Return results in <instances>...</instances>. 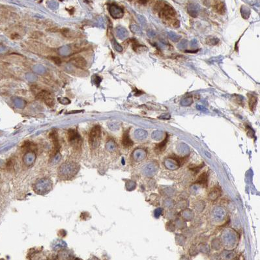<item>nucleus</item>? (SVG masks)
I'll return each mask as SVG.
<instances>
[{
    "mask_svg": "<svg viewBox=\"0 0 260 260\" xmlns=\"http://www.w3.org/2000/svg\"><path fill=\"white\" fill-rule=\"evenodd\" d=\"M160 8V16L166 20H173L176 16L175 11L168 4L161 5Z\"/></svg>",
    "mask_w": 260,
    "mask_h": 260,
    "instance_id": "20e7f679",
    "label": "nucleus"
},
{
    "mask_svg": "<svg viewBox=\"0 0 260 260\" xmlns=\"http://www.w3.org/2000/svg\"><path fill=\"white\" fill-rule=\"evenodd\" d=\"M207 44L211 46H215L217 45L219 42V39H217V37L214 36H209L206 40Z\"/></svg>",
    "mask_w": 260,
    "mask_h": 260,
    "instance_id": "412c9836",
    "label": "nucleus"
},
{
    "mask_svg": "<svg viewBox=\"0 0 260 260\" xmlns=\"http://www.w3.org/2000/svg\"><path fill=\"white\" fill-rule=\"evenodd\" d=\"M147 35L150 37H155L156 36V33L153 31H149L147 32Z\"/></svg>",
    "mask_w": 260,
    "mask_h": 260,
    "instance_id": "2f4dec72",
    "label": "nucleus"
},
{
    "mask_svg": "<svg viewBox=\"0 0 260 260\" xmlns=\"http://www.w3.org/2000/svg\"><path fill=\"white\" fill-rule=\"evenodd\" d=\"M207 174H206V172H204L201 175H200L198 180L196 182V183H199V184L205 185H207Z\"/></svg>",
    "mask_w": 260,
    "mask_h": 260,
    "instance_id": "f3484780",
    "label": "nucleus"
},
{
    "mask_svg": "<svg viewBox=\"0 0 260 260\" xmlns=\"http://www.w3.org/2000/svg\"><path fill=\"white\" fill-rule=\"evenodd\" d=\"M198 41H197L196 39H193L190 42V46H191V47H192V48L198 47Z\"/></svg>",
    "mask_w": 260,
    "mask_h": 260,
    "instance_id": "c756f323",
    "label": "nucleus"
},
{
    "mask_svg": "<svg viewBox=\"0 0 260 260\" xmlns=\"http://www.w3.org/2000/svg\"><path fill=\"white\" fill-rule=\"evenodd\" d=\"M139 19H140V22H141L142 24H144V25H145V24L146 20H145V18L144 16H139Z\"/></svg>",
    "mask_w": 260,
    "mask_h": 260,
    "instance_id": "473e14b6",
    "label": "nucleus"
},
{
    "mask_svg": "<svg viewBox=\"0 0 260 260\" xmlns=\"http://www.w3.org/2000/svg\"><path fill=\"white\" fill-rule=\"evenodd\" d=\"M166 143H167V138L165 139V140L162 143H161V144H159V145H158V148H159V149H160L161 150L163 148H165V146H166Z\"/></svg>",
    "mask_w": 260,
    "mask_h": 260,
    "instance_id": "c85d7f7f",
    "label": "nucleus"
},
{
    "mask_svg": "<svg viewBox=\"0 0 260 260\" xmlns=\"http://www.w3.org/2000/svg\"><path fill=\"white\" fill-rule=\"evenodd\" d=\"M71 62L74 67L79 68H85L87 65V61L82 57H77L72 59L71 60Z\"/></svg>",
    "mask_w": 260,
    "mask_h": 260,
    "instance_id": "9d476101",
    "label": "nucleus"
},
{
    "mask_svg": "<svg viewBox=\"0 0 260 260\" xmlns=\"http://www.w3.org/2000/svg\"><path fill=\"white\" fill-rule=\"evenodd\" d=\"M50 59H51V60H52V61H54V62L55 64H58V65H59V64H61V59H60L59 57H50Z\"/></svg>",
    "mask_w": 260,
    "mask_h": 260,
    "instance_id": "a878e982",
    "label": "nucleus"
},
{
    "mask_svg": "<svg viewBox=\"0 0 260 260\" xmlns=\"http://www.w3.org/2000/svg\"><path fill=\"white\" fill-rule=\"evenodd\" d=\"M52 189V182L49 179L42 178L37 181L34 187V191L39 194H44Z\"/></svg>",
    "mask_w": 260,
    "mask_h": 260,
    "instance_id": "7ed1b4c3",
    "label": "nucleus"
},
{
    "mask_svg": "<svg viewBox=\"0 0 260 260\" xmlns=\"http://www.w3.org/2000/svg\"><path fill=\"white\" fill-rule=\"evenodd\" d=\"M196 108L198 110L202 111V112H208V109L207 108H206L205 107H203L202 106L200 105H197L196 106Z\"/></svg>",
    "mask_w": 260,
    "mask_h": 260,
    "instance_id": "cd10ccee",
    "label": "nucleus"
},
{
    "mask_svg": "<svg viewBox=\"0 0 260 260\" xmlns=\"http://www.w3.org/2000/svg\"><path fill=\"white\" fill-rule=\"evenodd\" d=\"M200 9V6L197 3H190L187 7V11L189 15L192 17L196 18L198 15L199 11Z\"/></svg>",
    "mask_w": 260,
    "mask_h": 260,
    "instance_id": "1a4fd4ad",
    "label": "nucleus"
},
{
    "mask_svg": "<svg viewBox=\"0 0 260 260\" xmlns=\"http://www.w3.org/2000/svg\"><path fill=\"white\" fill-rule=\"evenodd\" d=\"M159 118L160 119H165V120H168L170 118V114H164L161 116H160L159 117Z\"/></svg>",
    "mask_w": 260,
    "mask_h": 260,
    "instance_id": "7c9ffc66",
    "label": "nucleus"
},
{
    "mask_svg": "<svg viewBox=\"0 0 260 260\" xmlns=\"http://www.w3.org/2000/svg\"><path fill=\"white\" fill-rule=\"evenodd\" d=\"M131 30L133 33H138V34H141L142 33V31H141L140 28L136 25H133L131 27Z\"/></svg>",
    "mask_w": 260,
    "mask_h": 260,
    "instance_id": "393cba45",
    "label": "nucleus"
},
{
    "mask_svg": "<svg viewBox=\"0 0 260 260\" xmlns=\"http://www.w3.org/2000/svg\"><path fill=\"white\" fill-rule=\"evenodd\" d=\"M68 138L69 142L74 146H80L81 138L75 129H69L68 131Z\"/></svg>",
    "mask_w": 260,
    "mask_h": 260,
    "instance_id": "423d86ee",
    "label": "nucleus"
},
{
    "mask_svg": "<svg viewBox=\"0 0 260 260\" xmlns=\"http://www.w3.org/2000/svg\"><path fill=\"white\" fill-rule=\"evenodd\" d=\"M66 243H65V242H63V241H59V242H57L56 243H55V245L54 246V249H55V250H57V249H58V248H61V247H65V246H66Z\"/></svg>",
    "mask_w": 260,
    "mask_h": 260,
    "instance_id": "b1692460",
    "label": "nucleus"
},
{
    "mask_svg": "<svg viewBox=\"0 0 260 260\" xmlns=\"http://www.w3.org/2000/svg\"><path fill=\"white\" fill-rule=\"evenodd\" d=\"M101 137V128L99 126L93 127L89 134V143L91 148H97L100 143Z\"/></svg>",
    "mask_w": 260,
    "mask_h": 260,
    "instance_id": "f03ea898",
    "label": "nucleus"
},
{
    "mask_svg": "<svg viewBox=\"0 0 260 260\" xmlns=\"http://www.w3.org/2000/svg\"><path fill=\"white\" fill-rule=\"evenodd\" d=\"M214 9L218 13L222 14L225 13V5L223 2H217L214 6Z\"/></svg>",
    "mask_w": 260,
    "mask_h": 260,
    "instance_id": "dca6fc26",
    "label": "nucleus"
},
{
    "mask_svg": "<svg viewBox=\"0 0 260 260\" xmlns=\"http://www.w3.org/2000/svg\"><path fill=\"white\" fill-rule=\"evenodd\" d=\"M75 260H81V259H79V258H76V259H75Z\"/></svg>",
    "mask_w": 260,
    "mask_h": 260,
    "instance_id": "72a5a7b5",
    "label": "nucleus"
},
{
    "mask_svg": "<svg viewBox=\"0 0 260 260\" xmlns=\"http://www.w3.org/2000/svg\"><path fill=\"white\" fill-rule=\"evenodd\" d=\"M248 98H249V106H250V109H251L252 111H254L256 107V104H257V96L256 95H254V94H248Z\"/></svg>",
    "mask_w": 260,
    "mask_h": 260,
    "instance_id": "ddd939ff",
    "label": "nucleus"
},
{
    "mask_svg": "<svg viewBox=\"0 0 260 260\" xmlns=\"http://www.w3.org/2000/svg\"><path fill=\"white\" fill-rule=\"evenodd\" d=\"M37 99L42 101L44 103L50 107H54L55 102L52 95L47 90H42L36 95Z\"/></svg>",
    "mask_w": 260,
    "mask_h": 260,
    "instance_id": "39448f33",
    "label": "nucleus"
},
{
    "mask_svg": "<svg viewBox=\"0 0 260 260\" xmlns=\"http://www.w3.org/2000/svg\"><path fill=\"white\" fill-rule=\"evenodd\" d=\"M193 102H194L193 98H192V97L189 96V97H186V98H183V99L181 101V106H185V107H187V106H190L191 104H192Z\"/></svg>",
    "mask_w": 260,
    "mask_h": 260,
    "instance_id": "6ab92c4d",
    "label": "nucleus"
},
{
    "mask_svg": "<svg viewBox=\"0 0 260 260\" xmlns=\"http://www.w3.org/2000/svg\"><path fill=\"white\" fill-rule=\"evenodd\" d=\"M168 37L170 38V39L171 41H172L173 42H178L179 41V39H181V36L177 35L175 33H174L173 31L168 32Z\"/></svg>",
    "mask_w": 260,
    "mask_h": 260,
    "instance_id": "aec40b11",
    "label": "nucleus"
},
{
    "mask_svg": "<svg viewBox=\"0 0 260 260\" xmlns=\"http://www.w3.org/2000/svg\"><path fill=\"white\" fill-rule=\"evenodd\" d=\"M135 137L139 140H143L145 138L147 135V133L144 129H137L135 132Z\"/></svg>",
    "mask_w": 260,
    "mask_h": 260,
    "instance_id": "2eb2a0df",
    "label": "nucleus"
},
{
    "mask_svg": "<svg viewBox=\"0 0 260 260\" xmlns=\"http://www.w3.org/2000/svg\"><path fill=\"white\" fill-rule=\"evenodd\" d=\"M162 137V132L161 131H155L152 134V137L156 140H160Z\"/></svg>",
    "mask_w": 260,
    "mask_h": 260,
    "instance_id": "5701e85b",
    "label": "nucleus"
},
{
    "mask_svg": "<svg viewBox=\"0 0 260 260\" xmlns=\"http://www.w3.org/2000/svg\"><path fill=\"white\" fill-rule=\"evenodd\" d=\"M214 216L217 220H222L225 216V212L222 208H217L215 210Z\"/></svg>",
    "mask_w": 260,
    "mask_h": 260,
    "instance_id": "4468645a",
    "label": "nucleus"
},
{
    "mask_svg": "<svg viewBox=\"0 0 260 260\" xmlns=\"http://www.w3.org/2000/svg\"><path fill=\"white\" fill-rule=\"evenodd\" d=\"M240 13L243 18L245 19H247L249 18L250 15V8L246 6H243L240 8Z\"/></svg>",
    "mask_w": 260,
    "mask_h": 260,
    "instance_id": "a211bd4d",
    "label": "nucleus"
},
{
    "mask_svg": "<svg viewBox=\"0 0 260 260\" xmlns=\"http://www.w3.org/2000/svg\"><path fill=\"white\" fill-rule=\"evenodd\" d=\"M118 35L120 36H126L127 35V31L123 28H120L118 31Z\"/></svg>",
    "mask_w": 260,
    "mask_h": 260,
    "instance_id": "bb28decb",
    "label": "nucleus"
},
{
    "mask_svg": "<svg viewBox=\"0 0 260 260\" xmlns=\"http://www.w3.org/2000/svg\"><path fill=\"white\" fill-rule=\"evenodd\" d=\"M35 160V155L33 152H27L24 157V163L27 166H30L33 165Z\"/></svg>",
    "mask_w": 260,
    "mask_h": 260,
    "instance_id": "f8f14e48",
    "label": "nucleus"
},
{
    "mask_svg": "<svg viewBox=\"0 0 260 260\" xmlns=\"http://www.w3.org/2000/svg\"><path fill=\"white\" fill-rule=\"evenodd\" d=\"M187 44H188V41L187 40L184 39L183 41H181L178 45V48L179 50H184L185 48H187Z\"/></svg>",
    "mask_w": 260,
    "mask_h": 260,
    "instance_id": "4be33fe9",
    "label": "nucleus"
},
{
    "mask_svg": "<svg viewBox=\"0 0 260 260\" xmlns=\"http://www.w3.org/2000/svg\"><path fill=\"white\" fill-rule=\"evenodd\" d=\"M49 136H50V138H51V140L52 141V143L54 146L53 154L54 155H56L59 152V148H60V144H59V139H58V132L56 130H52V131L50 132Z\"/></svg>",
    "mask_w": 260,
    "mask_h": 260,
    "instance_id": "0eeeda50",
    "label": "nucleus"
},
{
    "mask_svg": "<svg viewBox=\"0 0 260 260\" xmlns=\"http://www.w3.org/2000/svg\"><path fill=\"white\" fill-rule=\"evenodd\" d=\"M89 260H91V259H89Z\"/></svg>",
    "mask_w": 260,
    "mask_h": 260,
    "instance_id": "f704fd0d",
    "label": "nucleus"
},
{
    "mask_svg": "<svg viewBox=\"0 0 260 260\" xmlns=\"http://www.w3.org/2000/svg\"><path fill=\"white\" fill-rule=\"evenodd\" d=\"M122 144L126 148L131 147L133 145V142L131 139V138H130V136H129L128 130H127V131H126L123 133V138H122Z\"/></svg>",
    "mask_w": 260,
    "mask_h": 260,
    "instance_id": "9b49d317",
    "label": "nucleus"
},
{
    "mask_svg": "<svg viewBox=\"0 0 260 260\" xmlns=\"http://www.w3.org/2000/svg\"><path fill=\"white\" fill-rule=\"evenodd\" d=\"M78 169L79 168L76 163H65L59 167V174L60 175V177H62L64 179L71 178L77 173Z\"/></svg>",
    "mask_w": 260,
    "mask_h": 260,
    "instance_id": "f257e3e1",
    "label": "nucleus"
},
{
    "mask_svg": "<svg viewBox=\"0 0 260 260\" xmlns=\"http://www.w3.org/2000/svg\"><path fill=\"white\" fill-rule=\"evenodd\" d=\"M109 10L111 16L114 18H121L123 16V10L116 5H110Z\"/></svg>",
    "mask_w": 260,
    "mask_h": 260,
    "instance_id": "6e6552de",
    "label": "nucleus"
}]
</instances>
